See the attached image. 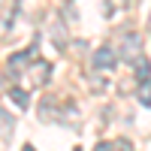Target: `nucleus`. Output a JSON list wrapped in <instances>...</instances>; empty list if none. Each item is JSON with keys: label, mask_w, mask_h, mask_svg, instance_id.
Masks as SVG:
<instances>
[{"label": "nucleus", "mask_w": 151, "mask_h": 151, "mask_svg": "<svg viewBox=\"0 0 151 151\" xmlns=\"http://www.w3.org/2000/svg\"><path fill=\"white\" fill-rule=\"evenodd\" d=\"M121 55L127 58V60H139L142 58V40H139V33H127L124 36V48H121Z\"/></svg>", "instance_id": "2"}, {"label": "nucleus", "mask_w": 151, "mask_h": 151, "mask_svg": "<svg viewBox=\"0 0 151 151\" xmlns=\"http://www.w3.org/2000/svg\"><path fill=\"white\" fill-rule=\"evenodd\" d=\"M9 100H12L18 109H27V106H30V97H27L24 88H12V91H9Z\"/></svg>", "instance_id": "5"}, {"label": "nucleus", "mask_w": 151, "mask_h": 151, "mask_svg": "<svg viewBox=\"0 0 151 151\" xmlns=\"http://www.w3.org/2000/svg\"><path fill=\"white\" fill-rule=\"evenodd\" d=\"M136 97H139L142 106H151V79H148V82H139V91H136Z\"/></svg>", "instance_id": "6"}, {"label": "nucleus", "mask_w": 151, "mask_h": 151, "mask_svg": "<svg viewBox=\"0 0 151 151\" xmlns=\"http://www.w3.org/2000/svg\"><path fill=\"white\" fill-rule=\"evenodd\" d=\"M24 151H33V148H30V145H24Z\"/></svg>", "instance_id": "12"}, {"label": "nucleus", "mask_w": 151, "mask_h": 151, "mask_svg": "<svg viewBox=\"0 0 151 151\" xmlns=\"http://www.w3.org/2000/svg\"><path fill=\"white\" fill-rule=\"evenodd\" d=\"M30 70H33V85H36V88L52 79V64H48V60H36Z\"/></svg>", "instance_id": "4"}, {"label": "nucleus", "mask_w": 151, "mask_h": 151, "mask_svg": "<svg viewBox=\"0 0 151 151\" xmlns=\"http://www.w3.org/2000/svg\"><path fill=\"white\" fill-rule=\"evenodd\" d=\"M136 79H139V82H148V73H151V67H148V60L145 58H139V60H136Z\"/></svg>", "instance_id": "9"}, {"label": "nucleus", "mask_w": 151, "mask_h": 151, "mask_svg": "<svg viewBox=\"0 0 151 151\" xmlns=\"http://www.w3.org/2000/svg\"><path fill=\"white\" fill-rule=\"evenodd\" d=\"M30 55H33V45L30 48H24V52H18V55H12L9 58V76H21L24 70H27V60H30Z\"/></svg>", "instance_id": "3"}, {"label": "nucleus", "mask_w": 151, "mask_h": 151, "mask_svg": "<svg viewBox=\"0 0 151 151\" xmlns=\"http://www.w3.org/2000/svg\"><path fill=\"white\" fill-rule=\"evenodd\" d=\"M112 148H118V151H133V142H130V139H115Z\"/></svg>", "instance_id": "10"}, {"label": "nucleus", "mask_w": 151, "mask_h": 151, "mask_svg": "<svg viewBox=\"0 0 151 151\" xmlns=\"http://www.w3.org/2000/svg\"><path fill=\"white\" fill-rule=\"evenodd\" d=\"M91 64H94V70H115V64H118L115 48H112V45H100L97 52L91 55Z\"/></svg>", "instance_id": "1"}, {"label": "nucleus", "mask_w": 151, "mask_h": 151, "mask_svg": "<svg viewBox=\"0 0 151 151\" xmlns=\"http://www.w3.org/2000/svg\"><path fill=\"white\" fill-rule=\"evenodd\" d=\"M94 151H112V142H97Z\"/></svg>", "instance_id": "11"}, {"label": "nucleus", "mask_w": 151, "mask_h": 151, "mask_svg": "<svg viewBox=\"0 0 151 151\" xmlns=\"http://www.w3.org/2000/svg\"><path fill=\"white\" fill-rule=\"evenodd\" d=\"M9 133H12V118H9V112L0 109V136H3V139H9Z\"/></svg>", "instance_id": "7"}, {"label": "nucleus", "mask_w": 151, "mask_h": 151, "mask_svg": "<svg viewBox=\"0 0 151 151\" xmlns=\"http://www.w3.org/2000/svg\"><path fill=\"white\" fill-rule=\"evenodd\" d=\"M52 112H55V100L45 97L42 103H40V118H42V121H52Z\"/></svg>", "instance_id": "8"}]
</instances>
